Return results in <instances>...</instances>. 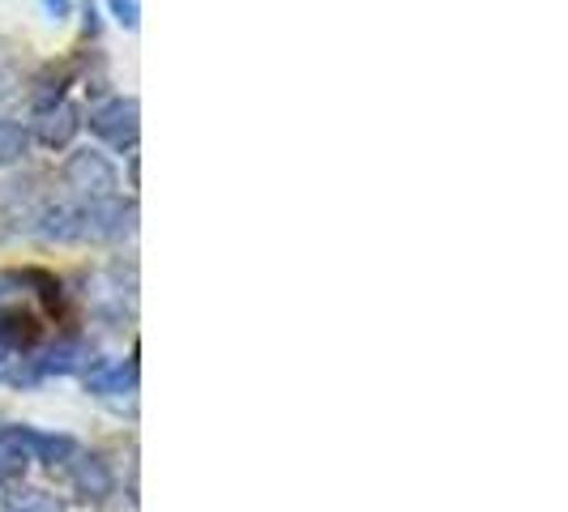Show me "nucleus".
Segmentation results:
<instances>
[{"label":"nucleus","instance_id":"8","mask_svg":"<svg viewBox=\"0 0 568 512\" xmlns=\"http://www.w3.org/2000/svg\"><path fill=\"white\" fill-rule=\"evenodd\" d=\"M73 78H78V64H73V60H64V64H48V69L34 78V90H30L34 115L60 107V103H64V90L73 85Z\"/></svg>","mask_w":568,"mask_h":512},{"label":"nucleus","instance_id":"6","mask_svg":"<svg viewBox=\"0 0 568 512\" xmlns=\"http://www.w3.org/2000/svg\"><path fill=\"white\" fill-rule=\"evenodd\" d=\"M78 129H82V112H78L73 103H60V107H52V112L34 115V142L48 145V150H64V145H73Z\"/></svg>","mask_w":568,"mask_h":512},{"label":"nucleus","instance_id":"15","mask_svg":"<svg viewBox=\"0 0 568 512\" xmlns=\"http://www.w3.org/2000/svg\"><path fill=\"white\" fill-rule=\"evenodd\" d=\"M85 30H90V34L99 30V22H94V0H85Z\"/></svg>","mask_w":568,"mask_h":512},{"label":"nucleus","instance_id":"13","mask_svg":"<svg viewBox=\"0 0 568 512\" xmlns=\"http://www.w3.org/2000/svg\"><path fill=\"white\" fill-rule=\"evenodd\" d=\"M108 13H112L124 30L142 27V4H138V0H108Z\"/></svg>","mask_w":568,"mask_h":512},{"label":"nucleus","instance_id":"4","mask_svg":"<svg viewBox=\"0 0 568 512\" xmlns=\"http://www.w3.org/2000/svg\"><path fill=\"white\" fill-rule=\"evenodd\" d=\"M90 368V346L82 338H64L52 350L27 359V368L9 371L13 385H34V380H48V376H73V371Z\"/></svg>","mask_w":568,"mask_h":512},{"label":"nucleus","instance_id":"11","mask_svg":"<svg viewBox=\"0 0 568 512\" xmlns=\"http://www.w3.org/2000/svg\"><path fill=\"white\" fill-rule=\"evenodd\" d=\"M30 150V133L18 120H0V167H13L22 163Z\"/></svg>","mask_w":568,"mask_h":512},{"label":"nucleus","instance_id":"10","mask_svg":"<svg viewBox=\"0 0 568 512\" xmlns=\"http://www.w3.org/2000/svg\"><path fill=\"white\" fill-rule=\"evenodd\" d=\"M30 461H34V457H30V449H27L22 427H4V431H0V483L27 479Z\"/></svg>","mask_w":568,"mask_h":512},{"label":"nucleus","instance_id":"5","mask_svg":"<svg viewBox=\"0 0 568 512\" xmlns=\"http://www.w3.org/2000/svg\"><path fill=\"white\" fill-rule=\"evenodd\" d=\"M85 385L94 398H133L138 393V363L133 359H112V363H90Z\"/></svg>","mask_w":568,"mask_h":512},{"label":"nucleus","instance_id":"12","mask_svg":"<svg viewBox=\"0 0 568 512\" xmlns=\"http://www.w3.org/2000/svg\"><path fill=\"white\" fill-rule=\"evenodd\" d=\"M4 512H60V500L48 491H4Z\"/></svg>","mask_w":568,"mask_h":512},{"label":"nucleus","instance_id":"16","mask_svg":"<svg viewBox=\"0 0 568 512\" xmlns=\"http://www.w3.org/2000/svg\"><path fill=\"white\" fill-rule=\"evenodd\" d=\"M9 355H13V350H9V346H4V341H0V368H4V363H9Z\"/></svg>","mask_w":568,"mask_h":512},{"label":"nucleus","instance_id":"14","mask_svg":"<svg viewBox=\"0 0 568 512\" xmlns=\"http://www.w3.org/2000/svg\"><path fill=\"white\" fill-rule=\"evenodd\" d=\"M69 9H73V0H43V13H48L52 22H64V18H69Z\"/></svg>","mask_w":568,"mask_h":512},{"label":"nucleus","instance_id":"9","mask_svg":"<svg viewBox=\"0 0 568 512\" xmlns=\"http://www.w3.org/2000/svg\"><path fill=\"white\" fill-rule=\"evenodd\" d=\"M27 436V449L34 461L43 465H69L78 457V440L73 436H60V431H39V427H22Z\"/></svg>","mask_w":568,"mask_h":512},{"label":"nucleus","instance_id":"1","mask_svg":"<svg viewBox=\"0 0 568 512\" xmlns=\"http://www.w3.org/2000/svg\"><path fill=\"white\" fill-rule=\"evenodd\" d=\"M133 218H138V209L124 205L120 197L82 201V205H73V218H69V244H85V239L112 244V239H124L133 231Z\"/></svg>","mask_w":568,"mask_h":512},{"label":"nucleus","instance_id":"2","mask_svg":"<svg viewBox=\"0 0 568 512\" xmlns=\"http://www.w3.org/2000/svg\"><path fill=\"white\" fill-rule=\"evenodd\" d=\"M60 180L78 193L82 201H108V197H120V171L108 154H99V150H73L69 154V163L60 171Z\"/></svg>","mask_w":568,"mask_h":512},{"label":"nucleus","instance_id":"7","mask_svg":"<svg viewBox=\"0 0 568 512\" xmlns=\"http://www.w3.org/2000/svg\"><path fill=\"white\" fill-rule=\"evenodd\" d=\"M69 483L73 491L82 495V500H103L108 491H112V470H108V461L99 453H82L69 461Z\"/></svg>","mask_w":568,"mask_h":512},{"label":"nucleus","instance_id":"3","mask_svg":"<svg viewBox=\"0 0 568 512\" xmlns=\"http://www.w3.org/2000/svg\"><path fill=\"white\" fill-rule=\"evenodd\" d=\"M90 133H94L99 142L115 145V150H133V145H138V133H142V107H138V99L115 94L108 103H99V107L90 112Z\"/></svg>","mask_w":568,"mask_h":512}]
</instances>
